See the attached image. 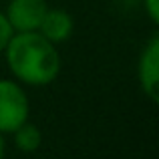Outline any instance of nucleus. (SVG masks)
Instances as JSON below:
<instances>
[{
  "mask_svg": "<svg viewBox=\"0 0 159 159\" xmlns=\"http://www.w3.org/2000/svg\"><path fill=\"white\" fill-rule=\"evenodd\" d=\"M12 135H14L16 147H18L20 151H24V153L36 151V149L40 147V143H43V133H40V129L36 127L34 123H28V121L20 125Z\"/></svg>",
  "mask_w": 159,
  "mask_h": 159,
  "instance_id": "6",
  "label": "nucleus"
},
{
  "mask_svg": "<svg viewBox=\"0 0 159 159\" xmlns=\"http://www.w3.org/2000/svg\"><path fill=\"white\" fill-rule=\"evenodd\" d=\"M139 81L145 95L151 101H157V91H159V39L157 36H153L141 52Z\"/></svg>",
  "mask_w": 159,
  "mask_h": 159,
  "instance_id": "4",
  "label": "nucleus"
},
{
  "mask_svg": "<svg viewBox=\"0 0 159 159\" xmlns=\"http://www.w3.org/2000/svg\"><path fill=\"white\" fill-rule=\"evenodd\" d=\"M4 157V139H2V133H0V159Z\"/></svg>",
  "mask_w": 159,
  "mask_h": 159,
  "instance_id": "9",
  "label": "nucleus"
},
{
  "mask_svg": "<svg viewBox=\"0 0 159 159\" xmlns=\"http://www.w3.org/2000/svg\"><path fill=\"white\" fill-rule=\"evenodd\" d=\"M4 52L10 73L26 85H48L61 73V54L39 30L14 32Z\"/></svg>",
  "mask_w": 159,
  "mask_h": 159,
  "instance_id": "1",
  "label": "nucleus"
},
{
  "mask_svg": "<svg viewBox=\"0 0 159 159\" xmlns=\"http://www.w3.org/2000/svg\"><path fill=\"white\" fill-rule=\"evenodd\" d=\"M39 32L52 44L62 43L73 34V18H70V14L66 10L48 8L39 26Z\"/></svg>",
  "mask_w": 159,
  "mask_h": 159,
  "instance_id": "5",
  "label": "nucleus"
},
{
  "mask_svg": "<svg viewBox=\"0 0 159 159\" xmlns=\"http://www.w3.org/2000/svg\"><path fill=\"white\" fill-rule=\"evenodd\" d=\"M12 34H14V30H12L10 22H8V18H6V14L0 12V52L6 48V44H8V40L12 39Z\"/></svg>",
  "mask_w": 159,
  "mask_h": 159,
  "instance_id": "7",
  "label": "nucleus"
},
{
  "mask_svg": "<svg viewBox=\"0 0 159 159\" xmlns=\"http://www.w3.org/2000/svg\"><path fill=\"white\" fill-rule=\"evenodd\" d=\"M28 97L20 85L0 79V133H14L28 121Z\"/></svg>",
  "mask_w": 159,
  "mask_h": 159,
  "instance_id": "2",
  "label": "nucleus"
},
{
  "mask_svg": "<svg viewBox=\"0 0 159 159\" xmlns=\"http://www.w3.org/2000/svg\"><path fill=\"white\" fill-rule=\"evenodd\" d=\"M145 10L153 22H159V0H143Z\"/></svg>",
  "mask_w": 159,
  "mask_h": 159,
  "instance_id": "8",
  "label": "nucleus"
},
{
  "mask_svg": "<svg viewBox=\"0 0 159 159\" xmlns=\"http://www.w3.org/2000/svg\"><path fill=\"white\" fill-rule=\"evenodd\" d=\"M48 6L44 0H10L6 8V18L14 32H34L39 30Z\"/></svg>",
  "mask_w": 159,
  "mask_h": 159,
  "instance_id": "3",
  "label": "nucleus"
}]
</instances>
